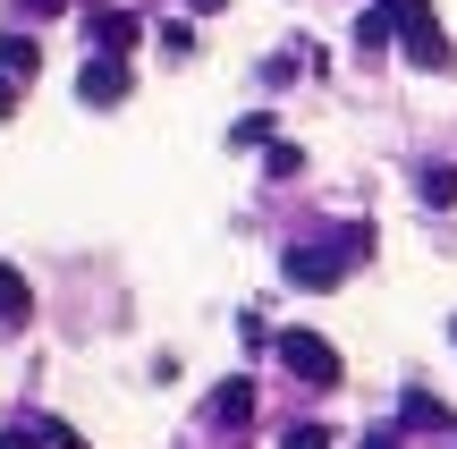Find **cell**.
<instances>
[{"instance_id":"cell-16","label":"cell","mask_w":457,"mask_h":449,"mask_svg":"<svg viewBox=\"0 0 457 449\" xmlns=\"http://www.w3.org/2000/svg\"><path fill=\"white\" fill-rule=\"evenodd\" d=\"M0 449H43V424H9V433H0Z\"/></svg>"},{"instance_id":"cell-9","label":"cell","mask_w":457,"mask_h":449,"mask_svg":"<svg viewBox=\"0 0 457 449\" xmlns=\"http://www.w3.org/2000/svg\"><path fill=\"white\" fill-rule=\"evenodd\" d=\"M390 43H398V26H390V9L373 0V9L356 17V51H390Z\"/></svg>"},{"instance_id":"cell-3","label":"cell","mask_w":457,"mask_h":449,"mask_svg":"<svg viewBox=\"0 0 457 449\" xmlns=\"http://www.w3.org/2000/svg\"><path fill=\"white\" fill-rule=\"evenodd\" d=\"M271 356H279V365H288L305 390H339V382H347L339 348H330L322 331H279V339H271Z\"/></svg>"},{"instance_id":"cell-1","label":"cell","mask_w":457,"mask_h":449,"mask_svg":"<svg viewBox=\"0 0 457 449\" xmlns=\"http://www.w3.org/2000/svg\"><path fill=\"white\" fill-rule=\"evenodd\" d=\"M364 254H373V229L347 220L339 237H305V246H288V254H279V280H288V288H339Z\"/></svg>"},{"instance_id":"cell-13","label":"cell","mask_w":457,"mask_h":449,"mask_svg":"<svg viewBox=\"0 0 457 449\" xmlns=\"http://www.w3.org/2000/svg\"><path fill=\"white\" fill-rule=\"evenodd\" d=\"M162 51H170V60H195V26H187V17H170V26H162Z\"/></svg>"},{"instance_id":"cell-22","label":"cell","mask_w":457,"mask_h":449,"mask_svg":"<svg viewBox=\"0 0 457 449\" xmlns=\"http://www.w3.org/2000/svg\"><path fill=\"white\" fill-rule=\"evenodd\" d=\"M449 339H457V314H449Z\"/></svg>"},{"instance_id":"cell-6","label":"cell","mask_w":457,"mask_h":449,"mask_svg":"<svg viewBox=\"0 0 457 449\" xmlns=\"http://www.w3.org/2000/svg\"><path fill=\"white\" fill-rule=\"evenodd\" d=\"M204 416H212V424H254V382H220Z\"/></svg>"},{"instance_id":"cell-11","label":"cell","mask_w":457,"mask_h":449,"mask_svg":"<svg viewBox=\"0 0 457 449\" xmlns=\"http://www.w3.org/2000/svg\"><path fill=\"white\" fill-rule=\"evenodd\" d=\"M228 145H237V153H262V145H271V111H245L237 128H228Z\"/></svg>"},{"instance_id":"cell-19","label":"cell","mask_w":457,"mask_h":449,"mask_svg":"<svg viewBox=\"0 0 457 449\" xmlns=\"http://www.w3.org/2000/svg\"><path fill=\"white\" fill-rule=\"evenodd\" d=\"M26 17H60V9H77V0H17Z\"/></svg>"},{"instance_id":"cell-20","label":"cell","mask_w":457,"mask_h":449,"mask_svg":"<svg viewBox=\"0 0 457 449\" xmlns=\"http://www.w3.org/2000/svg\"><path fill=\"white\" fill-rule=\"evenodd\" d=\"M9 111H17V77L0 68V119H9Z\"/></svg>"},{"instance_id":"cell-7","label":"cell","mask_w":457,"mask_h":449,"mask_svg":"<svg viewBox=\"0 0 457 449\" xmlns=\"http://www.w3.org/2000/svg\"><path fill=\"white\" fill-rule=\"evenodd\" d=\"M26 314H34V288H26V271H9V263H0V331H17Z\"/></svg>"},{"instance_id":"cell-15","label":"cell","mask_w":457,"mask_h":449,"mask_svg":"<svg viewBox=\"0 0 457 449\" xmlns=\"http://www.w3.org/2000/svg\"><path fill=\"white\" fill-rule=\"evenodd\" d=\"M43 441L51 449H85V433H77V424H60V416H43Z\"/></svg>"},{"instance_id":"cell-8","label":"cell","mask_w":457,"mask_h":449,"mask_svg":"<svg viewBox=\"0 0 457 449\" xmlns=\"http://www.w3.org/2000/svg\"><path fill=\"white\" fill-rule=\"evenodd\" d=\"M415 195H424L432 212H441V204H457V162H424V170H415Z\"/></svg>"},{"instance_id":"cell-12","label":"cell","mask_w":457,"mask_h":449,"mask_svg":"<svg viewBox=\"0 0 457 449\" xmlns=\"http://www.w3.org/2000/svg\"><path fill=\"white\" fill-rule=\"evenodd\" d=\"M262 170H271V179H305V153H296V145H279V136H271V145H262Z\"/></svg>"},{"instance_id":"cell-21","label":"cell","mask_w":457,"mask_h":449,"mask_svg":"<svg viewBox=\"0 0 457 449\" xmlns=\"http://www.w3.org/2000/svg\"><path fill=\"white\" fill-rule=\"evenodd\" d=\"M187 9H195V17H212V9H228V0H187Z\"/></svg>"},{"instance_id":"cell-4","label":"cell","mask_w":457,"mask_h":449,"mask_svg":"<svg viewBox=\"0 0 457 449\" xmlns=\"http://www.w3.org/2000/svg\"><path fill=\"white\" fill-rule=\"evenodd\" d=\"M77 102H85V111H111V102H128V60H119V51H94V60L77 68Z\"/></svg>"},{"instance_id":"cell-10","label":"cell","mask_w":457,"mask_h":449,"mask_svg":"<svg viewBox=\"0 0 457 449\" xmlns=\"http://www.w3.org/2000/svg\"><path fill=\"white\" fill-rule=\"evenodd\" d=\"M0 68H9V77H34V68H43V43H34V34H9V43H0Z\"/></svg>"},{"instance_id":"cell-17","label":"cell","mask_w":457,"mask_h":449,"mask_svg":"<svg viewBox=\"0 0 457 449\" xmlns=\"http://www.w3.org/2000/svg\"><path fill=\"white\" fill-rule=\"evenodd\" d=\"M279 449H330V433H322V424H296V433L279 441Z\"/></svg>"},{"instance_id":"cell-14","label":"cell","mask_w":457,"mask_h":449,"mask_svg":"<svg viewBox=\"0 0 457 449\" xmlns=\"http://www.w3.org/2000/svg\"><path fill=\"white\" fill-rule=\"evenodd\" d=\"M407 424H449V407L432 399V390H407Z\"/></svg>"},{"instance_id":"cell-2","label":"cell","mask_w":457,"mask_h":449,"mask_svg":"<svg viewBox=\"0 0 457 449\" xmlns=\"http://www.w3.org/2000/svg\"><path fill=\"white\" fill-rule=\"evenodd\" d=\"M390 9V26H398V51H407L415 68H457V51H449V34H441V17H432V0H381Z\"/></svg>"},{"instance_id":"cell-18","label":"cell","mask_w":457,"mask_h":449,"mask_svg":"<svg viewBox=\"0 0 457 449\" xmlns=\"http://www.w3.org/2000/svg\"><path fill=\"white\" fill-rule=\"evenodd\" d=\"M364 449H407V433H398V424H373V433H364Z\"/></svg>"},{"instance_id":"cell-5","label":"cell","mask_w":457,"mask_h":449,"mask_svg":"<svg viewBox=\"0 0 457 449\" xmlns=\"http://www.w3.org/2000/svg\"><path fill=\"white\" fill-rule=\"evenodd\" d=\"M85 34H94V51H119V60H128V51H136V34H145V26H136L128 9H85Z\"/></svg>"}]
</instances>
